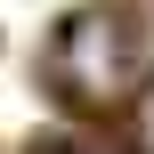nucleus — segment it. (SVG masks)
Listing matches in <instances>:
<instances>
[{
  "mask_svg": "<svg viewBox=\"0 0 154 154\" xmlns=\"http://www.w3.org/2000/svg\"><path fill=\"white\" fill-rule=\"evenodd\" d=\"M130 41H122V24L114 16H81L73 32H65V81L81 89V97H122L130 89V57H122Z\"/></svg>",
  "mask_w": 154,
  "mask_h": 154,
  "instance_id": "nucleus-1",
  "label": "nucleus"
},
{
  "mask_svg": "<svg viewBox=\"0 0 154 154\" xmlns=\"http://www.w3.org/2000/svg\"><path fill=\"white\" fill-rule=\"evenodd\" d=\"M138 138H146V154H154V89H146V106H138Z\"/></svg>",
  "mask_w": 154,
  "mask_h": 154,
  "instance_id": "nucleus-2",
  "label": "nucleus"
},
{
  "mask_svg": "<svg viewBox=\"0 0 154 154\" xmlns=\"http://www.w3.org/2000/svg\"><path fill=\"white\" fill-rule=\"evenodd\" d=\"M81 154H89V146H81Z\"/></svg>",
  "mask_w": 154,
  "mask_h": 154,
  "instance_id": "nucleus-3",
  "label": "nucleus"
}]
</instances>
